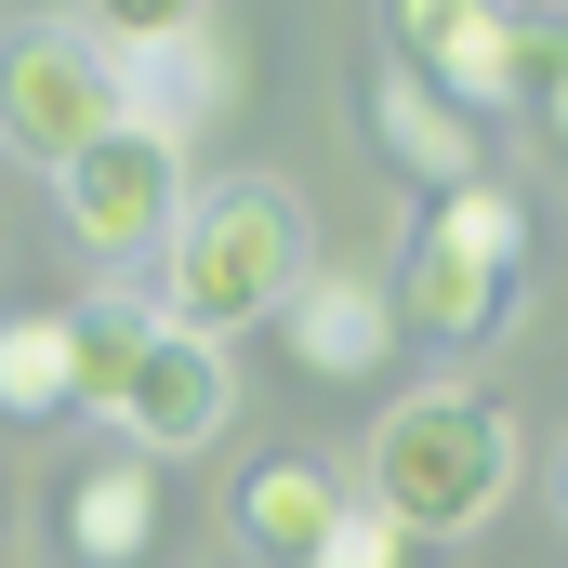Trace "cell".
<instances>
[{
	"label": "cell",
	"instance_id": "3",
	"mask_svg": "<svg viewBox=\"0 0 568 568\" xmlns=\"http://www.w3.org/2000/svg\"><path fill=\"white\" fill-rule=\"evenodd\" d=\"M397 331H424V344H503L516 331V304H529V212H516V185H449L424 199V225H410V252H397Z\"/></svg>",
	"mask_w": 568,
	"mask_h": 568
},
{
	"label": "cell",
	"instance_id": "12",
	"mask_svg": "<svg viewBox=\"0 0 568 568\" xmlns=\"http://www.w3.org/2000/svg\"><path fill=\"white\" fill-rule=\"evenodd\" d=\"M120 67V133H159L185 145L212 106H225V53H212V27L199 40H145V53H106Z\"/></svg>",
	"mask_w": 568,
	"mask_h": 568
},
{
	"label": "cell",
	"instance_id": "7",
	"mask_svg": "<svg viewBox=\"0 0 568 568\" xmlns=\"http://www.w3.org/2000/svg\"><path fill=\"white\" fill-rule=\"evenodd\" d=\"M225 410H239V357L212 344V331H145V357L120 371V397H106V424H120V449H145V463H185V449H212L225 436Z\"/></svg>",
	"mask_w": 568,
	"mask_h": 568
},
{
	"label": "cell",
	"instance_id": "4",
	"mask_svg": "<svg viewBox=\"0 0 568 568\" xmlns=\"http://www.w3.org/2000/svg\"><path fill=\"white\" fill-rule=\"evenodd\" d=\"M93 133H120V67H106V40L93 27H0V145L13 159H40V172H67Z\"/></svg>",
	"mask_w": 568,
	"mask_h": 568
},
{
	"label": "cell",
	"instance_id": "10",
	"mask_svg": "<svg viewBox=\"0 0 568 568\" xmlns=\"http://www.w3.org/2000/svg\"><path fill=\"white\" fill-rule=\"evenodd\" d=\"M371 145L424 185V199H449V185H476L489 172V145H476V120L463 106H436L410 67H371Z\"/></svg>",
	"mask_w": 568,
	"mask_h": 568
},
{
	"label": "cell",
	"instance_id": "16",
	"mask_svg": "<svg viewBox=\"0 0 568 568\" xmlns=\"http://www.w3.org/2000/svg\"><path fill=\"white\" fill-rule=\"evenodd\" d=\"M212 0H93V40L106 53H145V40H199Z\"/></svg>",
	"mask_w": 568,
	"mask_h": 568
},
{
	"label": "cell",
	"instance_id": "8",
	"mask_svg": "<svg viewBox=\"0 0 568 568\" xmlns=\"http://www.w3.org/2000/svg\"><path fill=\"white\" fill-rule=\"evenodd\" d=\"M159 516H172V503H159V463H145V449H93V463L53 489V542L80 568H145L159 556Z\"/></svg>",
	"mask_w": 568,
	"mask_h": 568
},
{
	"label": "cell",
	"instance_id": "6",
	"mask_svg": "<svg viewBox=\"0 0 568 568\" xmlns=\"http://www.w3.org/2000/svg\"><path fill=\"white\" fill-rule=\"evenodd\" d=\"M384 53L424 80L436 106L489 120V106H529V13L516 0H384Z\"/></svg>",
	"mask_w": 568,
	"mask_h": 568
},
{
	"label": "cell",
	"instance_id": "14",
	"mask_svg": "<svg viewBox=\"0 0 568 568\" xmlns=\"http://www.w3.org/2000/svg\"><path fill=\"white\" fill-rule=\"evenodd\" d=\"M80 384H67V317L53 304H13L0 317V424H67Z\"/></svg>",
	"mask_w": 568,
	"mask_h": 568
},
{
	"label": "cell",
	"instance_id": "13",
	"mask_svg": "<svg viewBox=\"0 0 568 568\" xmlns=\"http://www.w3.org/2000/svg\"><path fill=\"white\" fill-rule=\"evenodd\" d=\"M53 317H67V384H80V410H106L120 371L145 357V331H159V304H145L133 278H106V291H80V304H53Z\"/></svg>",
	"mask_w": 568,
	"mask_h": 568
},
{
	"label": "cell",
	"instance_id": "9",
	"mask_svg": "<svg viewBox=\"0 0 568 568\" xmlns=\"http://www.w3.org/2000/svg\"><path fill=\"white\" fill-rule=\"evenodd\" d=\"M278 344L317 371V384H371L384 357H397V304H384V278H291V304H278Z\"/></svg>",
	"mask_w": 568,
	"mask_h": 568
},
{
	"label": "cell",
	"instance_id": "15",
	"mask_svg": "<svg viewBox=\"0 0 568 568\" xmlns=\"http://www.w3.org/2000/svg\"><path fill=\"white\" fill-rule=\"evenodd\" d=\"M304 568H424V542H410L384 503H344V529H331V542H317Z\"/></svg>",
	"mask_w": 568,
	"mask_h": 568
},
{
	"label": "cell",
	"instance_id": "11",
	"mask_svg": "<svg viewBox=\"0 0 568 568\" xmlns=\"http://www.w3.org/2000/svg\"><path fill=\"white\" fill-rule=\"evenodd\" d=\"M344 503H357V489H344L331 463L278 449V463H252V489H239V542H252L265 568H304L331 529H344Z\"/></svg>",
	"mask_w": 568,
	"mask_h": 568
},
{
	"label": "cell",
	"instance_id": "17",
	"mask_svg": "<svg viewBox=\"0 0 568 568\" xmlns=\"http://www.w3.org/2000/svg\"><path fill=\"white\" fill-rule=\"evenodd\" d=\"M542 106H556V133H568V67H556V80H542Z\"/></svg>",
	"mask_w": 568,
	"mask_h": 568
},
{
	"label": "cell",
	"instance_id": "18",
	"mask_svg": "<svg viewBox=\"0 0 568 568\" xmlns=\"http://www.w3.org/2000/svg\"><path fill=\"white\" fill-rule=\"evenodd\" d=\"M556 516H568V436H556Z\"/></svg>",
	"mask_w": 568,
	"mask_h": 568
},
{
	"label": "cell",
	"instance_id": "2",
	"mask_svg": "<svg viewBox=\"0 0 568 568\" xmlns=\"http://www.w3.org/2000/svg\"><path fill=\"white\" fill-rule=\"evenodd\" d=\"M304 265H317V252H304L291 185H199L185 225H172V252H159V317L239 344V331H265V317L291 304Z\"/></svg>",
	"mask_w": 568,
	"mask_h": 568
},
{
	"label": "cell",
	"instance_id": "1",
	"mask_svg": "<svg viewBox=\"0 0 568 568\" xmlns=\"http://www.w3.org/2000/svg\"><path fill=\"white\" fill-rule=\"evenodd\" d=\"M503 489H516V424H503L476 384H424V397L384 410L357 503H384L410 542H476V529L503 516Z\"/></svg>",
	"mask_w": 568,
	"mask_h": 568
},
{
	"label": "cell",
	"instance_id": "5",
	"mask_svg": "<svg viewBox=\"0 0 568 568\" xmlns=\"http://www.w3.org/2000/svg\"><path fill=\"white\" fill-rule=\"evenodd\" d=\"M53 199H67V239L106 265V278H133V265H159L172 252V225H185V145L159 133H93L67 172H53Z\"/></svg>",
	"mask_w": 568,
	"mask_h": 568
}]
</instances>
